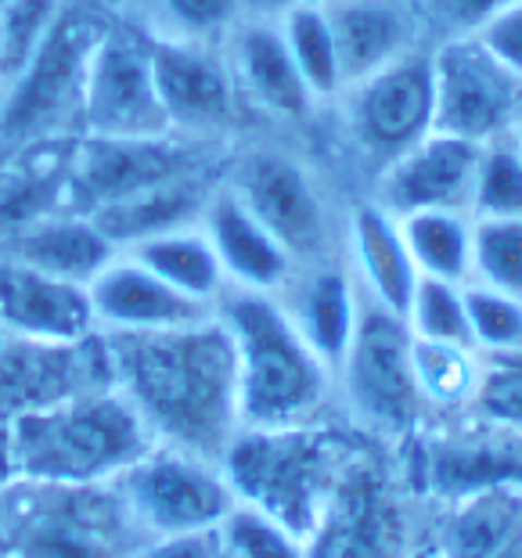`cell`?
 <instances>
[{
  "label": "cell",
  "instance_id": "obj_1",
  "mask_svg": "<svg viewBox=\"0 0 522 558\" xmlns=\"http://www.w3.org/2000/svg\"><path fill=\"white\" fill-rule=\"evenodd\" d=\"M101 342L112 389L151 444L220 461L242 418L234 350L217 314L166 331H101Z\"/></svg>",
  "mask_w": 522,
  "mask_h": 558
},
{
  "label": "cell",
  "instance_id": "obj_2",
  "mask_svg": "<svg viewBox=\"0 0 522 558\" xmlns=\"http://www.w3.org/2000/svg\"><path fill=\"white\" fill-rule=\"evenodd\" d=\"M148 447L137 411L101 386L0 425V472L26 486H109Z\"/></svg>",
  "mask_w": 522,
  "mask_h": 558
},
{
  "label": "cell",
  "instance_id": "obj_3",
  "mask_svg": "<svg viewBox=\"0 0 522 558\" xmlns=\"http://www.w3.org/2000/svg\"><path fill=\"white\" fill-rule=\"evenodd\" d=\"M234 350L242 429H292L336 408V372L306 347L278 295L223 289L213 306Z\"/></svg>",
  "mask_w": 522,
  "mask_h": 558
},
{
  "label": "cell",
  "instance_id": "obj_4",
  "mask_svg": "<svg viewBox=\"0 0 522 558\" xmlns=\"http://www.w3.org/2000/svg\"><path fill=\"white\" fill-rule=\"evenodd\" d=\"M361 444L357 429H342L331 418L292 429H239L220 454V469L234 501L275 515L306 541Z\"/></svg>",
  "mask_w": 522,
  "mask_h": 558
},
{
  "label": "cell",
  "instance_id": "obj_5",
  "mask_svg": "<svg viewBox=\"0 0 522 558\" xmlns=\"http://www.w3.org/2000/svg\"><path fill=\"white\" fill-rule=\"evenodd\" d=\"M411 328L372 300L361 303L357 336L336 367V408L364 439L403 450L429 425L411 357Z\"/></svg>",
  "mask_w": 522,
  "mask_h": 558
},
{
  "label": "cell",
  "instance_id": "obj_6",
  "mask_svg": "<svg viewBox=\"0 0 522 558\" xmlns=\"http://www.w3.org/2000/svg\"><path fill=\"white\" fill-rule=\"evenodd\" d=\"M109 22L90 0H65L29 65L0 90V134L15 145L80 137L83 80Z\"/></svg>",
  "mask_w": 522,
  "mask_h": 558
},
{
  "label": "cell",
  "instance_id": "obj_7",
  "mask_svg": "<svg viewBox=\"0 0 522 558\" xmlns=\"http://www.w3.org/2000/svg\"><path fill=\"white\" fill-rule=\"evenodd\" d=\"M389 450L364 439L331 486L325 512L306 537V558H414V519Z\"/></svg>",
  "mask_w": 522,
  "mask_h": 558
},
{
  "label": "cell",
  "instance_id": "obj_8",
  "mask_svg": "<svg viewBox=\"0 0 522 558\" xmlns=\"http://www.w3.org/2000/svg\"><path fill=\"white\" fill-rule=\"evenodd\" d=\"M223 181L242 198V206L284 245L295 267L342 256L331 202L300 156L275 145L248 148L239 159H231Z\"/></svg>",
  "mask_w": 522,
  "mask_h": 558
},
{
  "label": "cell",
  "instance_id": "obj_9",
  "mask_svg": "<svg viewBox=\"0 0 522 558\" xmlns=\"http://www.w3.org/2000/svg\"><path fill=\"white\" fill-rule=\"evenodd\" d=\"M112 490L141 541L217 533L223 515L234 508V490L220 461L162 444H151L112 483Z\"/></svg>",
  "mask_w": 522,
  "mask_h": 558
},
{
  "label": "cell",
  "instance_id": "obj_10",
  "mask_svg": "<svg viewBox=\"0 0 522 558\" xmlns=\"http://www.w3.org/2000/svg\"><path fill=\"white\" fill-rule=\"evenodd\" d=\"M403 450L408 486L436 508L483 490H522V433L479 414L429 422Z\"/></svg>",
  "mask_w": 522,
  "mask_h": 558
},
{
  "label": "cell",
  "instance_id": "obj_11",
  "mask_svg": "<svg viewBox=\"0 0 522 558\" xmlns=\"http://www.w3.org/2000/svg\"><path fill=\"white\" fill-rule=\"evenodd\" d=\"M213 148L217 145H202V141H187L177 134L73 137L65 170V209L90 217L101 206L148 192L156 184L213 170Z\"/></svg>",
  "mask_w": 522,
  "mask_h": 558
},
{
  "label": "cell",
  "instance_id": "obj_12",
  "mask_svg": "<svg viewBox=\"0 0 522 558\" xmlns=\"http://www.w3.org/2000/svg\"><path fill=\"white\" fill-rule=\"evenodd\" d=\"M433 58V130L490 145L512 137L522 120V80L512 76L472 37H447L429 47Z\"/></svg>",
  "mask_w": 522,
  "mask_h": 558
},
{
  "label": "cell",
  "instance_id": "obj_13",
  "mask_svg": "<svg viewBox=\"0 0 522 558\" xmlns=\"http://www.w3.org/2000/svg\"><path fill=\"white\" fill-rule=\"evenodd\" d=\"M350 145L378 173L425 134H433V58L429 47L397 58L339 94Z\"/></svg>",
  "mask_w": 522,
  "mask_h": 558
},
{
  "label": "cell",
  "instance_id": "obj_14",
  "mask_svg": "<svg viewBox=\"0 0 522 558\" xmlns=\"http://www.w3.org/2000/svg\"><path fill=\"white\" fill-rule=\"evenodd\" d=\"M170 134L151 76L148 33L137 22H109L83 80L80 137Z\"/></svg>",
  "mask_w": 522,
  "mask_h": 558
},
{
  "label": "cell",
  "instance_id": "obj_15",
  "mask_svg": "<svg viewBox=\"0 0 522 558\" xmlns=\"http://www.w3.org/2000/svg\"><path fill=\"white\" fill-rule=\"evenodd\" d=\"M148 33V29H145ZM151 76H156L166 126L177 137L217 145L242 112L223 44L177 40L148 33Z\"/></svg>",
  "mask_w": 522,
  "mask_h": 558
},
{
  "label": "cell",
  "instance_id": "obj_16",
  "mask_svg": "<svg viewBox=\"0 0 522 558\" xmlns=\"http://www.w3.org/2000/svg\"><path fill=\"white\" fill-rule=\"evenodd\" d=\"M26 486V483H22ZM40 505L19 541L22 558H126L137 530L109 486H29Z\"/></svg>",
  "mask_w": 522,
  "mask_h": 558
},
{
  "label": "cell",
  "instance_id": "obj_17",
  "mask_svg": "<svg viewBox=\"0 0 522 558\" xmlns=\"http://www.w3.org/2000/svg\"><path fill=\"white\" fill-rule=\"evenodd\" d=\"M112 386L101 331L73 347L33 339H0V425L15 414L51 408L87 389Z\"/></svg>",
  "mask_w": 522,
  "mask_h": 558
},
{
  "label": "cell",
  "instance_id": "obj_18",
  "mask_svg": "<svg viewBox=\"0 0 522 558\" xmlns=\"http://www.w3.org/2000/svg\"><path fill=\"white\" fill-rule=\"evenodd\" d=\"M479 148L469 141L447 134H425L418 145L397 156L389 166L375 173L372 202H378L393 217H411V213H469L472 184H476ZM472 217V213H469Z\"/></svg>",
  "mask_w": 522,
  "mask_h": 558
},
{
  "label": "cell",
  "instance_id": "obj_19",
  "mask_svg": "<svg viewBox=\"0 0 522 558\" xmlns=\"http://www.w3.org/2000/svg\"><path fill=\"white\" fill-rule=\"evenodd\" d=\"M242 109H253L278 123H303L317 109V98L295 69L275 15H245L223 40Z\"/></svg>",
  "mask_w": 522,
  "mask_h": 558
},
{
  "label": "cell",
  "instance_id": "obj_20",
  "mask_svg": "<svg viewBox=\"0 0 522 558\" xmlns=\"http://www.w3.org/2000/svg\"><path fill=\"white\" fill-rule=\"evenodd\" d=\"M0 328L15 339L54 347H73L98 331L87 284L44 275L8 256H0Z\"/></svg>",
  "mask_w": 522,
  "mask_h": 558
},
{
  "label": "cell",
  "instance_id": "obj_21",
  "mask_svg": "<svg viewBox=\"0 0 522 558\" xmlns=\"http://www.w3.org/2000/svg\"><path fill=\"white\" fill-rule=\"evenodd\" d=\"M278 303L289 314L295 331L306 339V347L336 372L342 357H347L353 336H357L364 303L347 259L331 256L321 259V264L295 267L289 284L278 292Z\"/></svg>",
  "mask_w": 522,
  "mask_h": 558
},
{
  "label": "cell",
  "instance_id": "obj_22",
  "mask_svg": "<svg viewBox=\"0 0 522 558\" xmlns=\"http://www.w3.org/2000/svg\"><path fill=\"white\" fill-rule=\"evenodd\" d=\"M198 228L217 253L228 289L278 295L295 275V259L284 253V245L242 206V198L231 192L228 181L213 187V195L202 209Z\"/></svg>",
  "mask_w": 522,
  "mask_h": 558
},
{
  "label": "cell",
  "instance_id": "obj_23",
  "mask_svg": "<svg viewBox=\"0 0 522 558\" xmlns=\"http://www.w3.org/2000/svg\"><path fill=\"white\" fill-rule=\"evenodd\" d=\"M87 295L98 331H166L213 317V306L170 289L130 253H116L112 264L87 284Z\"/></svg>",
  "mask_w": 522,
  "mask_h": 558
},
{
  "label": "cell",
  "instance_id": "obj_24",
  "mask_svg": "<svg viewBox=\"0 0 522 558\" xmlns=\"http://www.w3.org/2000/svg\"><path fill=\"white\" fill-rule=\"evenodd\" d=\"M325 15L336 37L342 90L422 47L425 26L414 0H328Z\"/></svg>",
  "mask_w": 522,
  "mask_h": 558
},
{
  "label": "cell",
  "instance_id": "obj_25",
  "mask_svg": "<svg viewBox=\"0 0 522 558\" xmlns=\"http://www.w3.org/2000/svg\"><path fill=\"white\" fill-rule=\"evenodd\" d=\"M342 259L364 300L403 317L418 284V270L393 213H386L372 198L357 202L342 220Z\"/></svg>",
  "mask_w": 522,
  "mask_h": 558
},
{
  "label": "cell",
  "instance_id": "obj_26",
  "mask_svg": "<svg viewBox=\"0 0 522 558\" xmlns=\"http://www.w3.org/2000/svg\"><path fill=\"white\" fill-rule=\"evenodd\" d=\"M116 253H120V248L105 239L101 228L90 217L58 209L33 223H22L8 239L0 256L19 259V264L37 267L44 275H54L62 281L90 284L112 264Z\"/></svg>",
  "mask_w": 522,
  "mask_h": 558
},
{
  "label": "cell",
  "instance_id": "obj_27",
  "mask_svg": "<svg viewBox=\"0 0 522 558\" xmlns=\"http://www.w3.org/2000/svg\"><path fill=\"white\" fill-rule=\"evenodd\" d=\"M220 177L223 173L217 170L177 177V181H166V184L148 187V192L112 202V206H101L98 213H90V220L98 223L101 234L120 248V253H126V248L156 239V234L195 228L213 195V187L220 184Z\"/></svg>",
  "mask_w": 522,
  "mask_h": 558
},
{
  "label": "cell",
  "instance_id": "obj_28",
  "mask_svg": "<svg viewBox=\"0 0 522 558\" xmlns=\"http://www.w3.org/2000/svg\"><path fill=\"white\" fill-rule=\"evenodd\" d=\"M522 537V490H483L436 508V558H494Z\"/></svg>",
  "mask_w": 522,
  "mask_h": 558
},
{
  "label": "cell",
  "instance_id": "obj_29",
  "mask_svg": "<svg viewBox=\"0 0 522 558\" xmlns=\"http://www.w3.org/2000/svg\"><path fill=\"white\" fill-rule=\"evenodd\" d=\"M126 253L134 256L137 264H145L156 278H162L170 289H177L202 306H217L223 289H228L220 259L213 253L206 231H202L198 223L195 228L156 234V239L126 248Z\"/></svg>",
  "mask_w": 522,
  "mask_h": 558
},
{
  "label": "cell",
  "instance_id": "obj_30",
  "mask_svg": "<svg viewBox=\"0 0 522 558\" xmlns=\"http://www.w3.org/2000/svg\"><path fill=\"white\" fill-rule=\"evenodd\" d=\"M411 357H414L418 393L425 400V408H429V422L458 418V414L472 411L476 389H479V375H483V353L476 347L414 339Z\"/></svg>",
  "mask_w": 522,
  "mask_h": 558
},
{
  "label": "cell",
  "instance_id": "obj_31",
  "mask_svg": "<svg viewBox=\"0 0 522 558\" xmlns=\"http://www.w3.org/2000/svg\"><path fill=\"white\" fill-rule=\"evenodd\" d=\"M403 242L414 259L418 278H436L450 284L472 281V217L469 213H411L400 217Z\"/></svg>",
  "mask_w": 522,
  "mask_h": 558
},
{
  "label": "cell",
  "instance_id": "obj_32",
  "mask_svg": "<svg viewBox=\"0 0 522 558\" xmlns=\"http://www.w3.org/2000/svg\"><path fill=\"white\" fill-rule=\"evenodd\" d=\"M278 29L300 76L317 98V105L336 101L342 94V69H339V51L336 37H331L325 4H292L278 11Z\"/></svg>",
  "mask_w": 522,
  "mask_h": 558
},
{
  "label": "cell",
  "instance_id": "obj_33",
  "mask_svg": "<svg viewBox=\"0 0 522 558\" xmlns=\"http://www.w3.org/2000/svg\"><path fill=\"white\" fill-rule=\"evenodd\" d=\"M245 19V0H145L141 29L156 37L223 44Z\"/></svg>",
  "mask_w": 522,
  "mask_h": 558
},
{
  "label": "cell",
  "instance_id": "obj_34",
  "mask_svg": "<svg viewBox=\"0 0 522 558\" xmlns=\"http://www.w3.org/2000/svg\"><path fill=\"white\" fill-rule=\"evenodd\" d=\"M472 281L522 300V217H472Z\"/></svg>",
  "mask_w": 522,
  "mask_h": 558
},
{
  "label": "cell",
  "instance_id": "obj_35",
  "mask_svg": "<svg viewBox=\"0 0 522 558\" xmlns=\"http://www.w3.org/2000/svg\"><path fill=\"white\" fill-rule=\"evenodd\" d=\"M223 558H306V541L275 515L234 501L217 526Z\"/></svg>",
  "mask_w": 522,
  "mask_h": 558
},
{
  "label": "cell",
  "instance_id": "obj_36",
  "mask_svg": "<svg viewBox=\"0 0 522 558\" xmlns=\"http://www.w3.org/2000/svg\"><path fill=\"white\" fill-rule=\"evenodd\" d=\"M411 336L422 342H454L472 347L469 311H465V284H450L436 278H418L411 303L403 311Z\"/></svg>",
  "mask_w": 522,
  "mask_h": 558
},
{
  "label": "cell",
  "instance_id": "obj_37",
  "mask_svg": "<svg viewBox=\"0 0 522 558\" xmlns=\"http://www.w3.org/2000/svg\"><path fill=\"white\" fill-rule=\"evenodd\" d=\"M469 213L483 217H522V156L512 137L490 141L479 148L476 184Z\"/></svg>",
  "mask_w": 522,
  "mask_h": 558
},
{
  "label": "cell",
  "instance_id": "obj_38",
  "mask_svg": "<svg viewBox=\"0 0 522 558\" xmlns=\"http://www.w3.org/2000/svg\"><path fill=\"white\" fill-rule=\"evenodd\" d=\"M65 0H4L0 4V90L29 65Z\"/></svg>",
  "mask_w": 522,
  "mask_h": 558
},
{
  "label": "cell",
  "instance_id": "obj_39",
  "mask_svg": "<svg viewBox=\"0 0 522 558\" xmlns=\"http://www.w3.org/2000/svg\"><path fill=\"white\" fill-rule=\"evenodd\" d=\"M465 311L472 347L479 353H505L522 347V300L519 295L486 289V284H465Z\"/></svg>",
  "mask_w": 522,
  "mask_h": 558
},
{
  "label": "cell",
  "instance_id": "obj_40",
  "mask_svg": "<svg viewBox=\"0 0 522 558\" xmlns=\"http://www.w3.org/2000/svg\"><path fill=\"white\" fill-rule=\"evenodd\" d=\"M469 414H479L486 422L522 433V347L505 353H483L476 403H472Z\"/></svg>",
  "mask_w": 522,
  "mask_h": 558
},
{
  "label": "cell",
  "instance_id": "obj_41",
  "mask_svg": "<svg viewBox=\"0 0 522 558\" xmlns=\"http://www.w3.org/2000/svg\"><path fill=\"white\" fill-rule=\"evenodd\" d=\"M422 15V26L436 33V40L469 37L490 15H497L512 0H414Z\"/></svg>",
  "mask_w": 522,
  "mask_h": 558
},
{
  "label": "cell",
  "instance_id": "obj_42",
  "mask_svg": "<svg viewBox=\"0 0 522 558\" xmlns=\"http://www.w3.org/2000/svg\"><path fill=\"white\" fill-rule=\"evenodd\" d=\"M472 37H476L508 73L522 80V0L505 4L497 15L486 19Z\"/></svg>",
  "mask_w": 522,
  "mask_h": 558
},
{
  "label": "cell",
  "instance_id": "obj_43",
  "mask_svg": "<svg viewBox=\"0 0 522 558\" xmlns=\"http://www.w3.org/2000/svg\"><path fill=\"white\" fill-rule=\"evenodd\" d=\"M126 558H223L217 533H181V537H145Z\"/></svg>",
  "mask_w": 522,
  "mask_h": 558
},
{
  "label": "cell",
  "instance_id": "obj_44",
  "mask_svg": "<svg viewBox=\"0 0 522 558\" xmlns=\"http://www.w3.org/2000/svg\"><path fill=\"white\" fill-rule=\"evenodd\" d=\"M292 4H328V0H245V15H278Z\"/></svg>",
  "mask_w": 522,
  "mask_h": 558
},
{
  "label": "cell",
  "instance_id": "obj_45",
  "mask_svg": "<svg viewBox=\"0 0 522 558\" xmlns=\"http://www.w3.org/2000/svg\"><path fill=\"white\" fill-rule=\"evenodd\" d=\"M494 558H522V537H515L512 544H508V548H501Z\"/></svg>",
  "mask_w": 522,
  "mask_h": 558
},
{
  "label": "cell",
  "instance_id": "obj_46",
  "mask_svg": "<svg viewBox=\"0 0 522 558\" xmlns=\"http://www.w3.org/2000/svg\"><path fill=\"white\" fill-rule=\"evenodd\" d=\"M512 141H515V148H519V156H522V120H519V126H515V134H512Z\"/></svg>",
  "mask_w": 522,
  "mask_h": 558
},
{
  "label": "cell",
  "instance_id": "obj_47",
  "mask_svg": "<svg viewBox=\"0 0 522 558\" xmlns=\"http://www.w3.org/2000/svg\"><path fill=\"white\" fill-rule=\"evenodd\" d=\"M0 4H4V0H0Z\"/></svg>",
  "mask_w": 522,
  "mask_h": 558
}]
</instances>
